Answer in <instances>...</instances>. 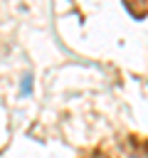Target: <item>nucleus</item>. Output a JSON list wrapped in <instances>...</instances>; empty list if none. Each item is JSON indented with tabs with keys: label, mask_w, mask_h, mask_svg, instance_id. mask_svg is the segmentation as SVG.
Listing matches in <instances>:
<instances>
[{
	"label": "nucleus",
	"mask_w": 148,
	"mask_h": 158,
	"mask_svg": "<svg viewBox=\"0 0 148 158\" xmlns=\"http://www.w3.org/2000/svg\"><path fill=\"white\" fill-rule=\"evenodd\" d=\"M20 91H22V94H25V96H27V94H30V91H32V77H30V74H27V77H25V79H22V89H20Z\"/></svg>",
	"instance_id": "f257e3e1"
},
{
	"label": "nucleus",
	"mask_w": 148,
	"mask_h": 158,
	"mask_svg": "<svg viewBox=\"0 0 148 158\" xmlns=\"http://www.w3.org/2000/svg\"><path fill=\"white\" fill-rule=\"evenodd\" d=\"M131 158H143V156H131Z\"/></svg>",
	"instance_id": "f03ea898"
}]
</instances>
